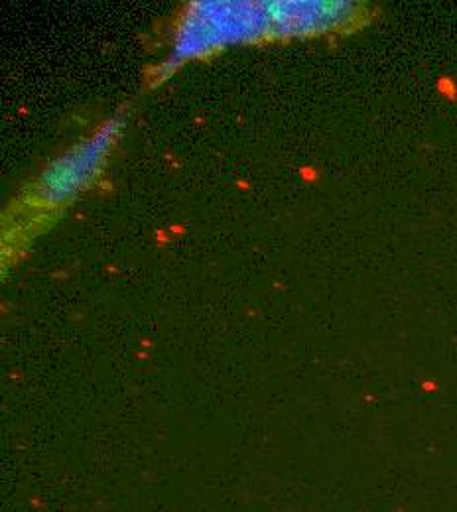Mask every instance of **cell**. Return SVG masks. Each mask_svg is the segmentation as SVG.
<instances>
[{
	"instance_id": "cell-3",
	"label": "cell",
	"mask_w": 457,
	"mask_h": 512,
	"mask_svg": "<svg viewBox=\"0 0 457 512\" xmlns=\"http://www.w3.org/2000/svg\"><path fill=\"white\" fill-rule=\"evenodd\" d=\"M268 38H306L351 32L371 14L365 4L347 0H266Z\"/></svg>"
},
{
	"instance_id": "cell-2",
	"label": "cell",
	"mask_w": 457,
	"mask_h": 512,
	"mask_svg": "<svg viewBox=\"0 0 457 512\" xmlns=\"http://www.w3.org/2000/svg\"><path fill=\"white\" fill-rule=\"evenodd\" d=\"M123 127L121 119H111L91 138L69 148L40 176L32 203L42 207L60 205L87 188L103 170V164Z\"/></svg>"
},
{
	"instance_id": "cell-1",
	"label": "cell",
	"mask_w": 457,
	"mask_h": 512,
	"mask_svg": "<svg viewBox=\"0 0 457 512\" xmlns=\"http://www.w3.org/2000/svg\"><path fill=\"white\" fill-rule=\"evenodd\" d=\"M268 38L264 2L249 0H199L192 2L178 26L172 58L164 69L186 60L209 56L229 44Z\"/></svg>"
}]
</instances>
